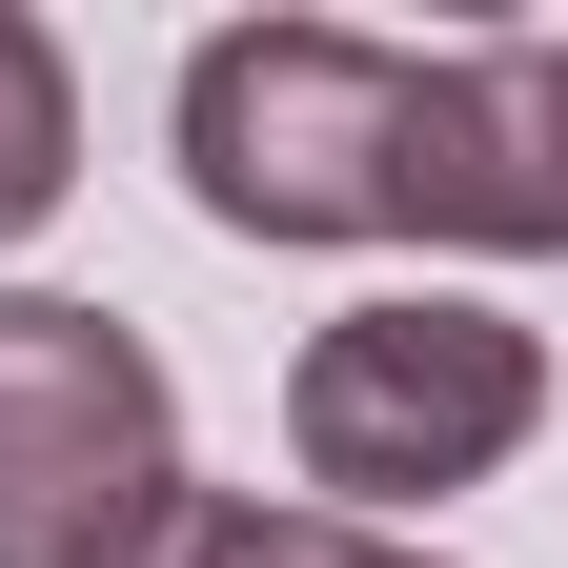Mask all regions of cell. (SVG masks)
Wrapping results in <instances>:
<instances>
[{"label":"cell","mask_w":568,"mask_h":568,"mask_svg":"<svg viewBox=\"0 0 568 568\" xmlns=\"http://www.w3.org/2000/svg\"><path fill=\"white\" fill-rule=\"evenodd\" d=\"M102 568H447V548H406V528H345V508H264V487H163Z\"/></svg>","instance_id":"4"},{"label":"cell","mask_w":568,"mask_h":568,"mask_svg":"<svg viewBox=\"0 0 568 568\" xmlns=\"http://www.w3.org/2000/svg\"><path fill=\"white\" fill-rule=\"evenodd\" d=\"M61 183H82V82H61V41L0 0V244H21Z\"/></svg>","instance_id":"5"},{"label":"cell","mask_w":568,"mask_h":568,"mask_svg":"<svg viewBox=\"0 0 568 568\" xmlns=\"http://www.w3.org/2000/svg\"><path fill=\"white\" fill-rule=\"evenodd\" d=\"M163 487H183L163 345L61 284H0V568H102Z\"/></svg>","instance_id":"3"},{"label":"cell","mask_w":568,"mask_h":568,"mask_svg":"<svg viewBox=\"0 0 568 568\" xmlns=\"http://www.w3.org/2000/svg\"><path fill=\"white\" fill-rule=\"evenodd\" d=\"M406 41L366 21H224L183 61V203L224 244H386Z\"/></svg>","instance_id":"2"},{"label":"cell","mask_w":568,"mask_h":568,"mask_svg":"<svg viewBox=\"0 0 568 568\" xmlns=\"http://www.w3.org/2000/svg\"><path fill=\"white\" fill-rule=\"evenodd\" d=\"M528 426H548V345L467 284H386V305L305 325V366H284V467L345 528H406L447 487H487Z\"/></svg>","instance_id":"1"}]
</instances>
